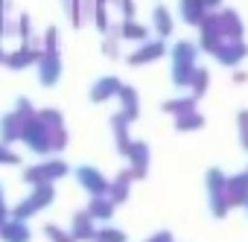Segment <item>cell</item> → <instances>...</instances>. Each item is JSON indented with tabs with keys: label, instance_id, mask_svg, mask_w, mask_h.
Wrapping results in <instances>:
<instances>
[{
	"label": "cell",
	"instance_id": "obj_23",
	"mask_svg": "<svg viewBox=\"0 0 248 242\" xmlns=\"http://www.w3.org/2000/svg\"><path fill=\"white\" fill-rule=\"evenodd\" d=\"M155 30H158V35H172V18H170V12L167 9H155Z\"/></svg>",
	"mask_w": 248,
	"mask_h": 242
},
{
	"label": "cell",
	"instance_id": "obj_22",
	"mask_svg": "<svg viewBox=\"0 0 248 242\" xmlns=\"http://www.w3.org/2000/svg\"><path fill=\"white\" fill-rule=\"evenodd\" d=\"M93 242H129V236L123 233L120 227H99L96 236H93Z\"/></svg>",
	"mask_w": 248,
	"mask_h": 242
},
{
	"label": "cell",
	"instance_id": "obj_33",
	"mask_svg": "<svg viewBox=\"0 0 248 242\" xmlns=\"http://www.w3.org/2000/svg\"><path fill=\"white\" fill-rule=\"evenodd\" d=\"M245 175H248V172H245Z\"/></svg>",
	"mask_w": 248,
	"mask_h": 242
},
{
	"label": "cell",
	"instance_id": "obj_32",
	"mask_svg": "<svg viewBox=\"0 0 248 242\" xmlns=\"http://www.w3.org/2000/svg\"><path fill=\"white\" fill-rule=\"evenodd\" d=\"M245 207H248V201H245Z\"/></svg>",
	"mask_w": 248,
	"mask_h": 242
},
{
	"label": "cell",
	"instance_id": "obj_20",
	"mask_svg": "<svg viewBox=\"0 0 248 242\" xmlns=\"http://www.w3.org/2000/svg\"><path fill=\"white\" fill-rule=\"evenodd\" d=\"M202 126H204V117L196 114V111H187V114L175 117V129H178V132H196V129H202Z\"/></svg>",
	"mask_w": 248,
	"mask_h": 242
},
{
	"label": "cell",
	"instance_id": "obj_28",
	"mask_svg": "<svg viewBox=\"0 0 248 242\" xmlns=\"http://www.w3.org/2000/svg\"><path fill=\"white\" fill-rule=\"evenodd\" d=\"M239 137H242V146L248 152V111H239Z\"/></svg>",
	"mask_w": 248,
	"mask_h": 242
},
{
	"label": "cell",
	"instance_id": "obj_1",
	"mask_svg": "<svg viewBox=\"0 0 248 242\" xmlns=\"http://www.w3.org/2000/svg\"><path fill=\"white\" fill-rule=\"evenodd\" d=\"M196 73V47L187 41H178L172 50V82L178 88H187Z\"/></svg>",
	"mask_w": 248,
	"mask_h": 242
},
{
	"label": "cell",
	"instance_id": "obj_7",
	"mask_svg": "<svg viewBox=\"0 0 248 242\" xmlns=\"http://www.w3.org/2000/svg\"><path fill=\"white\" fill-rule=\"evenodd\" d=\"M38 76H41V85H47V88H53V85L59 82V76H62V61H59L56 53H44V56L38 59Z\"/></svg>",
	"mask_w": 248,
	"mask_h": 242
},
{
	"label": "cell",
	"instance_id": "obj_13",
	"mask_svg": "<svg viewBox=\"0 0 248 242\" xmlns=\"http://www.w3.org/2000/svg\"><path fill=\"white\" fill-rule=\"evenodd\" d=\"M248 201V175H233L228 178V204H245Z\"/></svg>",
	"mask_w": 248,
	"mask_h": 242
},
{
	"label": "cell",
	"instance_id": "obj_27",
	"mask_svg": "<svg viewBox=\"0 0 248 242\" xmlns=\"http://www.w3.org/2000/svg\"><path fill=\"white\" fill-rule=\"evenodd\" d=\"M18 161H21V158H18V155H15V152L6 146V143H0V164H6V166H15Z\"/></svg>",
	"mask_w": 248,
	"mask_h": 242
},
{
	"label": "cell",
	"instance_id": "obj_5",
	"mask_svg": "<svg viewBox=\"0 0 248 242\" xmlns=\"http://www.w3.org/2000/svg\"><path fill=\"white\" fill-rule=\"evenodd\" d=\"M76 181L82 184V190L85 193H91V196H108V178L99 172V169H93V166H79L76 169Z\"/></svg>",
	"mask_w": 248,
	"mask_h": 242
},
{
	"label": "cell",
	"instance_id": "obj_24",
	"mask_svg": "<svg viewBox=\"0 0 248 242\" xmlns=\"http://www.w3.org/2000/svg\"><path fill=\"white\" fill-rule=\"evenodd\" d=\"M44 236H47L50 242H76L73 233L64 230V227H59V225H47V227H44Z\"/></svg>",
	"mask_w": 248,
	"mask_h": 242
},
{
	"label": "cell",
	"instance_id": "obj_6",
	"mask_svg": "<svg viewBox=\"0 0 248 242\" xmlns=\"http://www.w3.org/2000/svg\"><path fill=\"white\" fill-rule=\"evenodd\" d=\"M70 233L76 242H93L96 236V227H93V216L88 210H79L73 213V225H70Z\"/></svg>",
	"mask_w": 248,
	"mask_h": 242
},
{
	"label": "cell",
	"instance_id": "obj_11",
	"mask_svg": "<svg viewBox=\"0 0 248 242\" xmlns=\"http://www.w3.org/2000/svg\"><path fill=\"white\" fill-rule=\"evenodd\" d=\"M164 53H167L164 41H149V44H143L140 50H135V53L129 56V64H132V67H138V64H149V61L161 59Z\"/></svg>",
	"mask_w": 248,
	"mask_h": 242
},
{
	"label": "cell",
	"instance_id": "obj_4",
	"mask_svg": "<svg viewBox=\"0 0 248 242\" xmlns=\"http://www.w3.org/2000/svg\"><path fill=\"white\" fill-rule=\"evenodd\" d=\"M50 137H53V132L38 120V114H35L32 120H24V126H21V140H24L32 152H38V155L53 152V149H50Z\"/></svg>",
	"mask_w": 248,
	"mask_h": 242
},
{
	"label": "cell",
	"instance_id": "obj_10",
	"mask_svg": "<svg viewBox=\"0 0 248 242\" xmlns=\"http://www.w3.org/2000/svg\"><path fill=\"white\" fill-rule=\"evenodd\" d=\"M0 239H3V242H30L32 230L21 219H6L3 225H0Z\"/></svg>",
	"mask_w": 248,
	"mask_h": 242
},
{
	"label": "cell",
	"instance_id": "obj_17",
	"mask_svg": "<svg viewBox=\"0 0 248 242\" xmlns=\"http://www.w3.org/2000/svg\"><path fill=\"white\" fill-rule=\"evenodd\" d=\"M117 96H120V105H123L120 114H126V120L132 123V120L138 117V93H135V88H126V85H123Z\"/></svg>",
	"mask_w": 248,
	"mask_h": 242
},
{
	"label": "cell",
	"instance_id": "obj_26",
	"mask_svg": "<svg viewBox=\"0 0 248 242\" xmlns=\"http://www.w3.org/2000/svg\"><path fill=\"white\" fill-rule=\"evenodd\" d=\"M123 38H132V41H143L146 38V27H138V24H126L123 27Z\"/></svg>",
	"mask_w": 248,
	"mask_h": 242
},
{
	"label": "cell",
	"instance_id": "obj_29",
	"mask_svg": "<svg viewBox=\"0 0 248 242\" xmlns=\"http://www.w3.org/2000/svg\"><path fill=\"white\" fill-rule=\"evenodd\" d=\"M146 242H172V233H170V230H158V233L149 236Z\"/></svg>",
	"mask_w": 248,
	"mask_h": 242
},
{
	"label": "cell",
	"instance_id": "obj_18",
	"mask_svg": "<svg viewBox=\"0 0 248 242\" xmlns=\"http://www.w3.org/2000/svg\"><path fill=\"white\" fill-rule=\"evenodd\" d=\"M38 59H41V53H35V50H30V47H21L18 53L6 56V64H9L12 70H21V67H27V64H35Z\"/></svg>",
	"mask_w": 248,
	"mask_h": 242
},
{
	"label": "cell",
	"instance_id": "obj_25",
	"mask_svg": "<svg viewBox=\"0 0 248 242\" xmlns=\"http://www.w3.org/2000/svg\"><path fill=\"white\" fill-rule=\"evenodd\" d=\"M190 88H193V96H202L204 88H207V70L204 67H196L193 79H190Z\"/></svg>",
	"mask_w": 248,
	"mask_h": 242
},
{
	"label": "cell",
	"instance_id": "obj_8",
	"mask_svg": "<svg viewBox=\"0 0 248 242\" xmlns=\"http://www.w3.org/2000/svg\"><path fill=\"white\" fill-rule=\"evenodd\" d=\"M213 56H216L225 67H236V64L248 56V47H245L242 41H225V44H222Z\"/></svg>",
	"mask_w": 248,
	"mask_h": 242
},
{
	"label": "cell",
	"instance_id": "obj_19",
	"mask_svg": "<svg viewBox=\"0 0 248 242\" xmlns=\"http://www.w3.org/2000/svg\"><path fill=\"white\" fill-rule=\"evenodd\" d=\"M41 166V172H44V181H59V178H64L67 172H70V166L64 164V161H47V164H38Z\"/></svg>",
	"mask_w": 248,
	"mask_h": 242
},
{
	"label": "cell",
	"instance_id": "obj_2",
	"mask_svg": "<svg viewBox=\"0 0 248 242\" xmlns=\"http://www.w3.org/2000/svg\"><path fill=\"white\" fill-rule=\"evenodd\" d=\"M53 198H56L53 184H38V187H32V196H30V198L18 201V204L9 210V216H12V219H21V222H27L30 216H35L38 210H44L47 204H53Z\"/></svg>",
	"mask_w": 248,
	"mask_h": 242
},
{
	"label": "cell",
	"instance_id": "obj_15",
	"mask_svg": "<svg viewBox=\"0 0 248 242\" xmlns=\"http://www.w3.org/2000/svg\"><path fill=\"white\" fill-rule=\"evenodd\" d=\"M114 201L108 196H91V204H88V213L93 216V222H108L114 216Z\"/></svg>",
	"mask_w": 248,
	"mask_h": 242
},
{
	"label": "cell",
	"instance_id": "obj_16",
	"mask_svg": "<svg viewBox=\"0 0 248 242\" xmlns=\"http://www.w3.org/2000/svg\"><path fill=\"white\" fill-rule=\"evenodd\" d=\"M21 126H24V120L18 114H6L3 120H0V137H3V143L21 140Z\"/></svg>",
	"mask_w": 248,
	"mask_h": 242
},
{
	"label": "cell",
	"instance_id": "obj_12",
	"mask_svg": "<svg viewBox=\"0 0 248 242\" xmlns=\"http://www.w3.org/2000/svg\"><path fill=\"white\" fill-rule=\"evenodd\" d=\"M120 88H123V82H120V79L105 76V79H99V82L91 88V99H93V102H105V99L117 96V93H120Z\"/></svg>",
	"mask_w": 248,
	"mask_h": 242
},
{
	"label": "cell",
	"instance_id": "obj_14",
	"mask_svg": "<svg viewBox=\"0 0 248 242\" xmlns=\"http://www.w3.org/2000/svg\"><path fill=\"white\" fill-rule=\"evenodd\" d=\"M135 178H132V169H126V172H120L117 175V181H111L108 184V198L114 201V204H123L129 198V184H132Z\"/></svg>",
	"mask_w": 248,
	"mask_h": 242
},
{
	"label": "cell",
	"instance_id": "obj_30",
	"mask_svg": "<svg viewBox=\"0 0 248 242\" xmlns=\"http://www.w3.org/2000/svg\"><path fill=\"white\" fill-rule=\"evenodd\" d=\"M9 219V207H6V201H3V187H0V225H3Z\"/></svg>",
	"mask_w": 248,
	"mask_h": 242
},
{
	"label": "cell",
	"instance_id": "obj_21",
	"mask_svg": "<svg viewBox=\"0 0 248 242\" xmlns=\"http://www.w3.org/2000/svg\"><path fill=\"white\" fill-rule=\"evenodd\" d=\"M164 111H167V114H175V117H181V114H187V111H196V96L170 99V102L164 105Z\"/></svg>",
	"mask_w": 248,
	"mask_h": 242
},
{
	"label": "cell",
	"instance_id": "obj_9",
	"mask_svg": "<svg viewBox=\"0 0 248 242\" xmlns=\"http://www.w3.org/2000/svg\"><path fill=\"white\" fill-rule=\"evenodd\" d=\"M126 158L132 161V178H143L146 175V166H149V146L135 140L126 152Z\"/></svg>",
	"mask_w": 248,
	"mask_h": 242
},
{
	"label": "cell",
	"instance_id": "obj_31",
	"mask_svg": "<svg viewBox=\"0 0 248 242\" xmlns=\"http://www.w3.org/2000/svg\"><path fill=\"white\" fill-rule=\"evenodd\" d=\"M0 64H6V53L3 50H0Z\"/></svg>",
	"mask_w": 248,
	"mask_h": 242
},
{
	"label": "cell",
	"instance_id": "obj_3",
	"mask_svg": "<svg viewBox=\"0 0 248 242\" xmlns=\"http://www.w3.org/2000/svg\"><path fill=\"white\" fill-rule=\"evenodd\" d=\"M207 198H210V213L216 219L228 216L231 204H228V178L222 169H210L207 172Z\"/></svg>",
	"mask_w": 248,
	"mask_h": 242
}]
</instances>
